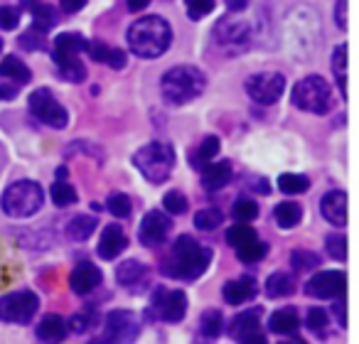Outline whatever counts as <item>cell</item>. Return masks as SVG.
Wrapping results in <instances>:
<instances>
[{
    "label": "cell",
    "instance_id": "obj_15",
    "mask_svg": "<svg viewBox=\"0 0 359 344\" xmlns=\"http://www.w3.org/2000/svg\"><path fill=\"white\" fill-rule=\"evenodd\" d=\"M170 229H172V221H170L168 212H148L140 221V229H138V239L143 246H158L168 239Z\"/></svg>",
    "mask_w": 359,
    "mask_h": 344
},
{
    "label": "cell",
    "instance_id": "obj_30",
    "mask_svg": "<svg viewBox=\"0 0 359 344\" xmlns=\"http://www.w3.org/2000/svg\"><path fill=\"white\" fill-rule=\"evenodd\" d=\"M347 45H339L332 55V71H334V79L339 84V91L342 96L347 99Z\"/></svg>",
    "mask_w": 359,
    "mask_h": 344
},
{
    "label": "cell",
    "instance_id": "obj_27",
    "mask_svg": "<svg viewBox=\"0 0 359 344\" xmlns=\"http://www.w3.org/2000/svg\"><path fill=\"white\" fill-rule=\"evenodd\" d=\"M0 76L3 79H13V81H18V84H27L30 81V69H27L25 64H22L18 57H6V60L0 62Z\"/></svg>",
    "mask_w": 359,
    "mask_h": 344
},
{
    "label": "cell",
    "instance_id": "obj_31",
    "mask_svg": "<svg viewBox=\"0 0 359 344\" xmlns=\"http://www.w3.org/2000/svg\"><path fill=\"white\" fill-rule=\"evenodd\" d=\"M200 329L207 339H217L224 329V315L219 310H207L200 317Z\"/></svg>",
    "mask_w": 359,
    "mask_h": 344
},
{
    "label": "cell",
    "instance_id": "obj_12",
    "mask_svg": "<svg viewBox=\"0 0 359 344\" xmlns=\"http://www.w3.org/2000/svg\"><path fill=\"white\" fill-rule=\"evenodd\" d=\"M150 310L158 319L165 322H180L187 315V295L182 290L158 288L150 298Z\"/></svg>",
    "mask_w": 359,
    "mask_h": 344
},
{
    "label": "cell",
    "instance_id": "obj_6",
    "mask_svg": "<svg viewBox=\"0 0 359 344\" xmlns=\"http://www.w3.org/2000/svg\"><path fill=\"white\" fill-rule=\"evenodd\" d=\"M293 106L308 113H327L332 104V91L323 76H305L293 86Z\"/></svg>",
    "mask_w": 359,
    "mask_h": 344
},
{
    "label": "cell",
    "instance_id": "obj_9",
    "mask_svg": "<svg viewBox=\"0 0 359 344\" xmlns=\"http://www.w3.org/2000/svg\"><path fill=\"white\" fill-rule=\"evenodd\" d=\"M27 106H30V113L35 116L40 123L50 125V128H65L67 121H69L67 109L52 96V91H47V89L32 91Z\"/></svg>",
    "mask_w": 359,
    "mask_h": 344
},
{
    "label": "cell",
    "instance_id": "obj_18",
    "mask_svg": "<svg viewBox=\"0 0 359 344\" xmlns=\"http://www.w3.org/2000/svg\"><path fill=\"white\" fill-rule=\"evenodd\" d=\"M86 45H89V40H84V37L76 35V32H62V35H57L55 45H52V60H55L57 64L76 60V57L86 50Z\"/></svg>",
    "mask_w": 359,
    "mask_h": 344
},
{
    "label": "cell",
    "instance_id": "obj_57",
    "mask_svg": "<svg viewBox=\"0 0 359 344\" xmlns=\"http://www.w3.org/2000/svg\"><path fill=\"white\" fill-rule=\"evenodd\" d=\"M67 175H69V172H67V167H60V170H57V180H62V177L67 180Z\"/></svg>",
    "mask_w": 359,
    "mask_h": 344
},
{
    "label": "cell",
    "instance_id": "obj_48",
    "mask_svg": "<svg viewBox=\"0 0 359 344\" xmlns=\"http://www.w3.org/2000/svg\"><path fill=\"white\" fill-rule=\"evenodd\" d=\"M111 50H114V47H109L106 42H101V40H94V42H89V45H86V52H89L91 60H94V62H106V64H109Z\"/></svg>",
    "mask_w": 359,
    "mask_h": 344
},
{
    "label": "cell",
    "instance_id": "obj_43",
    "mask_svg": "<svg viewBox=\"0 0 359 344\" xmlns=\"http://www.w3.org/2000/svg\"><path fill=\"white\" fill-rule=\"evenodd\" d=\"M163 209L168 214H185L187 212V197L180 190H170L168 195L163 197Z\"/></svg>",
    "mask_w": 359,
    "mask_h": 344
},
{
    "label": "cell",
    "instance_id": "obj_58",
    "mask_svg": "<svg viewBox=\"0 0 359 344\" xmlns=\"http://www.w3.org/2000/svg\"><path fill=\"white\" fill-rule=\"evenodd\" d=\"M0 50H3V40H0Z\"/></svg>",
    "mask_w": 359,
    "mask_h": 344
},
{
    "label": "cell",
    "instance_id": "obj_28",
    "mask_svg": "<svg viewBox=\"0 0 359 344\" xmlns=\"http://www.w3.org/2000/svg\"><path fill=\"white\" fill-rule=\"evenodd\" d=\"M217 153H219V138L210 135V138H205L200 143V148H197V153L190 158V163L195 165V170H202L207 163H212V160L217 158Z\"/></svg>",
    "mask_w": 359,
    "mask_h": 344
},
{
    "label": "cell",
    "instance_id": "obj_36",
    "mask_svg": "<svg viewBox=\"0 0 359 344\" xmlns=\"http://www.w3.org/2000/svg\"><path fill=\"white\" fill-rule=\"evenodd\" d=\"M57 22V13L50 6H32V27H37L40 32H50Z\"/></svg>",
    "mask_w": 359,
    "mask_h": 344
},
{
    "label": "cell",
    "instance_id": "obj_41",
    "mask_svg": "<svg viewBox=\"0 0 359 344\" xmlns=\"http://www.w3.org/2000/svg\"><path fill=\"white\" fill-rule=\"evenodd\" d=\"M57 67H60V69H57L60 79H65V81H84L86 69H84V64L79 62V57H76V60H69V62H62V64H57Z\"/></svg>",
    "mask_w": 359,
    "mask_h": 344
},
{
    "label": "cell",
    "instance_id": "obj_49",
    "mask_svg": "<svg viewBox=\"0 0 359 344\" xmlns=\"http://www.w3.org/2000/svg\"><path fill=\"white\" fill-rule=\"evenodd\" d=\"M67 324H72V329L79 332V334L89 332L91 324H94V312H91V310H86V312H76L74 317H72V322H67Z\"/></svg>",
    "mask_w": 359,
    "mask_h": 344
},
{
    "label": "cell",
    "instance_id": "obj_8",
    "mask_svg": "<svg viewBox=\"0 0 359 344\" xmlns=\"http://www.w3.org/2000/svg\"><path fill=\"white\" fill-rule=\"evenodd\" d=\"M40 298L32 290H15L0 298V319L13 324H25L35 317Z\"/></svg>",
    "mask_w": 359,
    "mask_h": 344
},
{
    "label": "cell",
    "instance_id": "obj_35",
    "mask_svg": "<svg viewBox=\"0 0 359 344\" xmlns=\"http://www.w3.org/2000/svg\"><path fill=\"white\" fill-rule=\"evenodd\" d=\"M222 221H224V214H222V209H217V207H205V209H200L195 214V226L202 231L219 229Z\"/></svg>",
    "mask_w": 359,
    "mask_h": 344
},
{
    "label": "cell",
    "instance_id": "obj_47",
    "mask_svg": "<svg viewBox=\"0 0 359 344\" xmlns=\"http://www.w3.org/2000/svg\"><path fill=\"white\" fill-rule=\"evenodd\" d=\"M18 25H20V11L13 6L0 8V27L3 30H15Z\"/></svg>",
    "mask_w": 359,
    "mask_h": 344
},
{
    "label": "cell",
    "instance_id": "obj_22",
    "mask_svg": "<svg viewBox=\"0 0 359 344\" xmlns=\"http://www.w3.org/2000/svg\"><path fill=\"white\" fill-rule=\"evenodd\" d=\"M269 329L273 334H295L300 329V315L295 308H280L271 315Z\"/></svg>",
    "mask_w": 359,
    "mask_h": 344
},
{
    "label": "cell",
    "instance_id": "obj_37",
    "mask_svg": "<svg viewBox=\"0 0 359 344\" xmlns=\"http://www.w3.org/2000/svg\"><path fill=\"white\" fill-rule=\"evenodd\" d=\"M325 249H327V256L334 261H347V236L342 231H334L325 239Z\"/></svg>",
    "mask_w": 359,
    "mask_h": 344
},
{
    "label": "cell",
    "instance_id": "obj_24",
    "mask_svg": "<svg viewBox=\"0 0 359 344\" xmlns=\"http://www.w3.org/2000/svg\"><path fill=\"white\" fill-rule=\"evenodd\" d=\"M116 278L123 288H135L140 283H148V268L138 261H126V263L118 266L116 270Z\"/></svg>",
    "mask_w": 359,
    "mask_h": 344
},
{
    "label": "cell",
    "instance_id": "obj_23",
    "mask_svg": "<svg viewBox=\"0 0 359 344\" xmlns=\"http://www.w3.org/2000/svg\"><path fill=\"white\" fill-rule=\"evenodd\" d=\"M67 332H69V327H67L65 317H60V315H45L40 319V324H37V337L42 342H62L67 337Z\"/></svg>",
    "mask_w": 359,
    "mask_h": 344
},
{
    "label": "cell",
    "instance_id": "obj_50",
    "mask_svg": "<svg viewBox=\"0 0 359 344\" xmlns=\"http://www.w3.org/2000/svg\"><path fill=\"white\" fill-rule=\"evenodd\" d=\"M126 62H128L126 52L118 50V47H114V50H111V57H109V67H111V69H123Z\"/></svg>",
    "mask_w": 359,
    "mask_h": 344
},
{
    "label": "cell",
    "instance_id": "obj_1",
    "mask_svg": "<svg viewBox=\"0 0 359 344\" xmlns=\"http://www.w3.org/2000/svg\"><path fill=\"white\" fill-rule=\"evenodd\" d=\"M172 45V27L160 15H143L128 27V50L135 57L155 60Z\"/></svg>",
    "mask_w": 359,
    "mask_h": 344
},
{
    "label": "cell",
    "instance_id": "obj_52",
    "mask_svg": "<svg viewBox=\"0 0 359 344\" xmlns=\"http://www.w3.org/2000/svg\"><path fill=\"white\" fill-rule=\"evenodd\" d=\"M251 190L259 192V195H264V197L271 195V185L266 177H254V180H251Z\"/></svg>",
    "mask_w": 359,
    "mask_h": 344
},
{
    "label": "cell",
    "instance_id": "obj_20",
    "mask_svg": "<svg viewBox=\"0 0 359 344\" xmlns=\"http://www.w3.org/2000/svg\"><path fill=\"white\" fill-rule=\"evenodd\" d=\"M128 246V239H126L123 229L118 224H109L104 226V234H101L99 241V256L104 261H114L123 254V249Z\"/></svg>",
    "mask_w": 359,
    "mask_h": 344
},
{
    "label": "cell",
    "instance_id": "obj_25",
    "mask_svg": "<svg viewBox=\"0 0 359 344\" xmlns=\"http://www.w3.org/2000/svg\"><path fill=\"white\" fill-rule=\"evenodd\" d=\"M266 295L269 298H288V295L295 293V280L290 273H283V270H276L266 278V285H264Z\"/></svg>",
    "mask_w": 359,
    "mask_h": 344
},
{
    "label": "cell",
    "instance_id": "obj_14",
    "mask_svg": "<svg viewBox=\"0 0 359 344\" xmlns=\"http://www.w3.org/2000/svg\"><path fill=\"white\" fill-rule=\"evenodd\" d=\"M231 339L244 344H266V334L261 329V310H244L231 319Z\"/></svg>",
    "mask_w": 359,
    "mask_h": 344
},
{
    "label": "cell",
    "instance_id": "obj_39",
    "mask_svg": "<svg viewBox=\"0 0 359 344\" xmlns=\"http://www.w3.org/2000/svg\"><path fill=\"white\" fill-rule=\"evenodd\" d=\"M106 209H109L114 216H118V219H126V216H130L133 205H130L128 195H123V192H114V195L109 197V202H106Z\"/></svg>",
    "mask_w": 359,
    "mask_h": 344
},
{
    "label": "cell",
    "instance_id": "obj_46",
    "mask_svg": "<svg viewBox=\"0 0 359 344\" xmlns=\"http://www.w3.org/2000/svg\"><path fill=\"white\" fill-rule=\"evenodd\" d=\"M20 47H25V50H30V52H40L42 47H45V32H40L37 27H30V30L20 37Z\"/></svg>",
    "mask_w": 359,
    "mask_h": 344
},
{
    "label": "cell",
    "instance_id": "obj_19",
    "mask_svg": "<svg viewBox=\"0 0 359 344\" xmlns=\"http://www.w3.org/2000/svg\"><path fill=\"white\" fill-rule=\"evenodd\" d=\"M200 172H202V187L207 192H217L229 185L231 175H234V167H231L229 160H222V163H207Z\"/></svg>",
    "mask_w": 359,
    "mask_h": 344
},
{
    "label": "cell",
    "instance_id": "obj_40",
    "mask_svg": "<svg viewBox=\"0 0 359 344\" xmlns=\"http://www.w3.org/2000/svg\"><path fill=\"white\" fill-rule=\"evenodd\" d=\"M79 200L76 197V190L72 185H67V182H55L52 185V202H55L57 207H69V205H74V202Z\"/></svg>",
    "mask_w": 359,
    "mask_h": 344
},
{
    "label": "cell",
    "instance_id": "obj_2",
    "mask_svg": "<svg viewBox=\"0 0 359 344\" xmlns=\"http://www.w3.org/2000/svg\"><path fill=\"white\" fill-rule=\"evenodd\" d=\"M210 261H212V251L207 246L197 244L192 236L182 234L175 239L163 270L177 280H197L207 270Z\"/></svg>",
    "mask_w": 359,
    "mask_h": 344
},
{
    "label": "cell",
    "instance_id": "obj_21",
    "mask_svg": "<svg viewBox=\"0 0 359 344\" xmlns=\"http://www.w3.org/2000/svg\"><path fill=\"white\" fill-rule=\"evenodd\" d=\"M256 293H259V285H256V280L251 278V275H241V278L229 280V283L224 285V300L229 305L249 303Z\"/></svg>",
    "mask_w": 359,
    "mask_h": 344
},
{
    "label": "cell",
    "instance_id": "obj_11",
    "mask_svg": "<svg viewBox=\"0 0 359 344\" xmlns=\"http://www.w3.org/2000/svg\"><path fill=\"white\" fill-rule=\"evenodd\" d=\"M285 89V76L280 71H261L246 79V94L261 106H271L280 99Z\"/></svg>",
    "mask_w": 359,
    "mask_h": 344
},
{
    "label": "cell",
    "instance_id": "obj_38",
    "mask_svg": "<svg viewBox=\"0 0 359 344\" xmlns=\"http://www.w3.org/2000/svg\"><path fill=\"white\" fill-rule=\"evenodd\" d=\"M290 266H293L295 270H313L320 266V256L313 254V251H305V249H295L293 254H290Z\"/></svg>",
    "mask_w": 359,
    "mask_h": 344
},
{
    "label": "cell",
    "instance_id": "obj_51",
    "mask_svg": "<svg viewBox=\"0 0 359 344\" xmlns=\"http://www.w3.org/2000/svg\"><path fill=\"white\" fill-rule=\"evenodd\" d=\"M334 20H337L339 30H347V0H337V11H334Z\"/></svg>",
    "mask_w": 359,
    "mask_h": 344
},
{
    "label": "cell",
    "instance_id": "obj_17",
    "mask_svg": "<svg viewBox=\"0 0 359 344\" xmlns=\"http://www.w3.org/2000/svg\"><path fill=\"white\" fill-rule=\"evenodd\" d=\"M320 212L332 226H347V192L344 190H332L323 197L320 202Z\"/></svg>",
    "mask_w": 359,
    "mask_h": 344
},
{
    "label": "cell",
    "instance_id": "obj_3",
    "mask_svg": "<svg viewBox=\"0 0 359 344\" xmlns=\"http://www.w3.org/2000/svg\"><path fill=\"white\" fill-rule=\"evenodd\" d=\"M207 86V79L197 67H172L170 71H165L163 79H160V91H163V99L172 106H182L195 101L197 96H202Z\"/></svg>",
    "mask_w": 359,
    "mask_h": 344
},
{
    "label": "cell",
    "instance_id": "obj_53",
    "mask_svg": "<svg viewBox=\"0 0 359 344\" xmlns=\"http://www.w3.org/2000/svg\"><path fill=\"white\" fill-rule=\"evenodd\" d=\"M60 6H62V11H67V13H76L86 6V0H60Z\"/></svg>",
    "mask_w": 359,
    "mask_h": 344
},
{
    "label": "cell",
    "instance_id": "obj_42",
    "mask_svg": "<svg viewBox=\"0 0 359 344\" xmlns=\"http://www.w3.org/2000/svg\"><path fill=\"white\" fill-rule=\"evenodd\" d=\"M231 214H234L236 221H254L256 216H259V205H256L254 200H246V197H241V200L234 202V209H231Z\"/></svg>",
    "mask_w": 359,
    "mask_h": 344
},
{
    "label": "cell",
    "instance_id": "obj_7",
    "mask_svg": "<svg viewBox=\"0 0 359 344\" xmlns=\"http://www.w3.org/2000/svg\"><path fill=\"white\" fill-rule=\"evenodd\" d=\"M215 42L224 50L244 52L251 42V25L241 18V13H229L215 27Z\"/></svg>",
    "mask_w": 359,
    "mask_h": 344
},
{
    "label": "cell",
    "instance_id": "obj_34",
    "mask_svg": "<svg viewBox=\"0 0 359 344\" xmlns=\"http://www.w3.org/2000/svg\"><path fill=\"white\" fill-rule=\"evenodd\" d=\"M254 239H259V236H256L254 226H249V221H236V226H231L226 231V244L234 246V249H239V246L249 244Z\"/></svg>",
    "mask_w": 359,
    "mask_h": 344
},
{
    "label": "cell",
    "instance_id": "obj_32",
    "mask_svg": "<svg viewBox=\"0 0 359 344\" xmlns=\"http://www.w3.org/2000/svg\"><path fill=\"white\" fill-rule=\"evenodd\" d=\"M236 251V259L244 261V263H259L261 259H266V254H269V244H264V241L254 239L249 241V244L239 246Z\"/></svg>",
    "mask_w": 359,
    "mask_h": 344
},
{
    "label": "cell",
    "instance_id": "obj_29",
    "mask_svg": "<svg viewBox=\"0 0 359 344\" xmlns=\"http://www.w3.org/2000/svg\"><path fill=\"white\" fill-rule=\"evenodd\" d=\"M94 231H96V219L89 214L74 216V219L69 221V226H67V234H69V239H74V241H86Z\"/></svg>",
    "mask_w": 359,
    "mask_h": 344
},
{
    "label": "cell",
    "instance_id": "obj_13",
    "mask_svg": "<svg viewBox=\"0 0 359 344\" xmlns=\"http://www.w3.org/2000/svg\"><path fill=\"white\" fill-rule=\"evenodd\" d=\"M347 290V275L344 270H320L305 283V293L318 300H334L342 298Z\"/></svg>",
    "mask_w": 359,
    "mask_h": 344
},
{
    "label": "cell",
    "instance_id": "obj_44",
    "mask_svg": "<svg viewBox=\"0 0 359 344\" xmlns=\"http://www.w3.org/2000/svg\"><path fill=\"white\" fill-rule=\"evenodd\" d=\"M305 324H308L310 332L315 334H325L327 332V324H330V317L323 308H313L308 310V317H305Z\"/></svg>",
    "mask_w": 359,
    "mask_h": 344
},
{
    "label": "cell",
    "instance_id": "obj_16",
    "mask_svg": "<svg viewBox=\"0 0 359 344\" xmlns=\"http://www.w3.org/2000/svg\"><path fill=\"white\" fill-rule=\"evenodd\" d=\"M101 280H104V273H101V270L96 268L94 263H89V261L79 263L74 270H72V275H69V285H72V290H74L76 295L94 293V290L101 285Z\"/></svg>",
    "mask_w": 359,
    "mask_h": 344
},
{
    "label": "cell",
    "instance_id": "obj_4",
    "mask_svg": "<svg viewBox=\"0 0 359 344\" xmlns=\"http://www.w3.org/2000/svg\"><path fill=\"white\" fill-rule=\"evenodd\" d=\"M0 207L13 219H27V216H35L45 207V192L32 180L13 182L0 197Z\"/></svg>",
    "mask_w": 359,
    "mask_h": 344
},
{
    "label": "cell",
    "instance_id": "obj_10",
    "mask_svg": "<svg viewBox=\"0 0 359 344\" xmlns=\"http://www.w3.org/2000/svg\"><path fill=\"white\" fill-rule=\"evenodd\" d=\"M140 334V319L130 310H111L104 319V339L116 344L135 342Z\"/></svg>",
    "mask_w": 359,
    "mask_h": 344
},
{
    "label": "cell",
    "instance_id": "obj_45",
    "mask_svg": "<svg viewBox=\"0 0 359 344\" xmlns=\"http://www.w3.org/2000/svg\"><path fill=\"white\" fill-rule=\"evenodd\" d=\"M185 6H187L190 20H202V18H207L215 11L217 0H185Z\"/></svg>",
    "mask_w": 359,
    "mask_h": 344
},
{
    "label": "cell",
    "instance_id": "obj_56",
    "mask_svg": "<svg viewBox=\"0 0 359 344\" xmlns=\"http://www.w3.org/2000/svg\"><path fill=\"white\" fill-rule=\"evenodd\" d=\"M126 3H128L130 13H140V11H145V8L150 6V0H126Z\"/></svg>",
    "mask_w": 359,
    "mask_h": 344
},
{
    "label": "cell",
    "instance_id": "obj_55",
    "mask_svg": "<svg viewBox=\"0 0 359 344\" xmlns=\"http://www.w3.org/2000/svg\"><path fill=\"white\" fill-rule=\"evenodd\" d=\"M15 96H18V86H11V84L0 86V101H13Z\"/></svg>",
    "mask_w": 359,
    "mask_h": 344
},
{
    "label": "cell",
    "instance_id": "obj_26",
    "mask_svg": "<svg viewBox=\"0 0 359 344\" xmlns=\"http://www.w3.org/2000/svg\"><path fill=\"white\" fill-rule=\"evenodd\" d=\"M273 219L280 229H293V226L303 219V209H300V205H295V202H280L273 209Z\"/></svg>",
    "mask_w": 359,
    "mask_h": 344
},
{
    "label": "cell",
    "instance_id": "obj_54",
    "mask_svg": "<svg viewBox=\"0 0 359 344\" xmlns=\"http://www.w3.org/2000/svg\"><path fill=\"white\" fill-rule=\"evenodd\" d=\"M229 13H244L249 8V0H224Z\"/></svg>",
    "mask_w": 359,
    "mask_h": 344
},
{
    "label": "cell",
    "instance_id": "obj_5",
    "mask_svg": "<svg viewBox=\"0 0 359 344\" xmlns=\"http://www.w3.org/2000/svg\"><path fill=\"white\" fill-rule=\"evenodd\" d=\"M133 165L138 167V172L145 180L153 182V185H160V182H165L172 175L175 150L170 148L168 143L153 140V143L143 145V148L133 155Z\"/></svg>",
    "mask_w": 359,
    "mask_h": 344
},
{
    "label": "cell",
    "instance_id": "obj_33",
    "mask_svg": "<svg viewBox=\"0 0 359 344\" xmlns=\"http://www.w3.org/2000/svg\"><path fill=\"white\" fill-rule=\"evenodd\" d=\"M278 187L285 195H303L310 190V180L305 175H295V172H283L278 177Z\"/></svg>",
    "mask_w": 359,
    "mask_h": 344
}]
</instances>
